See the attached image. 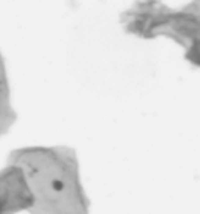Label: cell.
Masks as SVG:
<instances>
[{
  "mask_svg": "<svg viewBox=\"0 0 200 214\" xmlns=\"http://www.w3.org/2000/svg\"><path fill=\"white\" fill-rule=\"evenodd\" d=\"M52 188L55 189L56 192H61V191L64 189V184H63V181H60V180H53V181H52Z\"/></svg>",
  "mask_w": 200,
  "mask_h": 214,
  "instance_id": "obj_1",
  "label": "cell"
}]
</instances>
